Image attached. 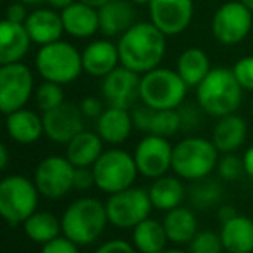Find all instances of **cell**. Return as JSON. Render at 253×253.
<instances>
[{"label":"cell","mask_w":253,"mask_h":253,"mask_svg":"<svg viewBox=\"0 0 253 253\" xmlns=\"http://www.w3.org/2000/svg\"><path fill=\"white\" fill-rule=\"evenodd\" d=\"M121 66L145 74L160 66L167 50V37L152 23H134L117 40Z\"/></svg>","instance_id":"obj_1"},{"label":"cell","mask_w":253,"mask_h":253,"mask_svg":"<svg viewBox=\"0 0 253 253\" xmlns=\"http://www.w3.org/2000/svg\"><path fill=\"white\" fill-rule=\"evenodd\" d=\"M197 103L202 112L212 117L234 114L243 102V88L231 67H212L197 88Z\"/></svg>","instance_id":"obj_2"},{"label":"cell","mask_w":253,"mask_h":253,"mask_svg":"<svg viewBox=\"0 0 253 253\" xmlns=\"http://www.w3.org/2000/svg\"><path fill=\"white\" fill-rule=\"evenodd\" d=\"M109 217L105 203L98 198L84 197L73 202L60 217L62 234L69 238L78 247L91 245L102 236Z\"/></svg>","instance_id":"obj_3"},{"label":"cell","mask_w":253,"mask_h":253,"mask_svg":"<svg viewBox=\"0 0 253 253\" xmlns=\"http://www.w3.org/2000/svg\"><path fill=\"white\" fill-rule=\"evenodd\" d=\"M219 162V150L212 140L202 136H190L172 147L170 169L177 177L197 181L207 177Z\"/></svg>","instance_id":"obj_4"},{"label":"cell","mask_w":253,"mask_h":253,"mask_svg":"<svg viewBox=\"0 0 253 253\" xmlns=\"http://www.w3.org/2000/svg\"><path fill=\"white\" fill-rule=\"evenodd\" d=\"M35 67L45 81L59 84L73 83L83 73L81 52L64 40L52 42L38 48Z\"/></svg>","instance_id":"obj_5"},{"label":"cell","mask_w":253,"mask_h":253,"mask_svg":"<svg viewBox=\"0 0 253 253\" xmlns=\"http://www.w3.org/2000/svg\"><path fill=\"white\" fill-rule=\"evenodd\" d=\"M188 93V84L176 69L155 67L141 74L140 100L152 109H179Z\"/></svg>","instance_id":"obj_6"},{"label":"cell","mask_w":253,"mask_h":253,"mask_svg":"<svg viewBox=\"0 0 253 253\" xmlns=\"http://www.w3.org/2000/svg\"><path fill=\"white\" fill-rule=\"evenodd\" d=\"M38 191L35 181L12 174L0 181V217L10 226L23 224L38 209Z\"/></svg>","instance_id":"obj_7"},{"label":"cell","mask_w":253,"mask_h":253,"mask_svg":"<svg viewBox=\"0 0 253 253\" xmlns=\"http://www.w3.org/2000/svg\"><path fill=\"white\" fill-rule=\"evenodd\" d=\"M91 169H93L95 186L109 195L133 186L136 174H140L134 157L121 148H110L103 152Z\"/></svg>","instance_id":"obj_8"},{"label":"cell","mask_w":253,"mask_h":253,"mask_svg":"<svg viewBox=\"0 0 253 253\" xmlns=\"http://www.w3.org/2000/svg\"><path fill=\"white\" fill-rule=\"evenodd\" d=\"M253 28V12L240 0H229L217 7L212 16L210 30L224 47H234L247 40Z\"/></svg>","instance_id":"obj_9"},{"label":"cell","mask_w":253,"mask_h":253,"mask_svg":"<svg viewBox=\"0 0 253 253\" xmlns=\"http://www.w3.org/2000/svg\"><path fill=\"white\" fill-rule=\"evenodd\" d=\"M109 222L121 229H131L150 215L153 205L148 191L141 188H126L109 197L105 203Z\"/></svg>","instance_id":"obj_10"},{"label":"cell","mask_w":253,"mask_h":253,"mask_svg":"<svg viewBox=\"0 0 253 253\" xmlns=\"http://www.w3.org/2000/svg\"><path fill=\"white\" fill-rule=\"evenodd\" d=\"M35 95L33 71L23 62L0 66V114L26 107Z\"/></svg>","instance_id":"obj_11"},{"label":"cell","mask_w":253,"mask_h":253,"mask_svg":"<svg viewBox=\"0 0 253 253\" xmlns=\"http://www.w3.org/2000/svg\"><path fill=\"white\" fill-rule=\"evenodd\" d=\"M74 170L76 167L67 157L50 155L37 166L33 181L40 195L47 198H62L74 188Z\"/></svg>","instance_id":"obj_12"},{"label":"cell","mask_w":253,"mask_h":253,"mask_svg":"<svg viewBox=\"0 0 253 253\" xmlns=\"http://www.w3.org/2000/svg\"><path fill=\"white\" fill-rule=\"evenodd\" d=\"M150 21L166 37H177L190 28L195 14L193 0H152Z\"/></svg>","instance_id":"obj_13"},{"label":"cell","mask_w":253,"mask_h":253,"mask_svg":"<svg viewBox=\"0 0 253 253\" xmlns=\"http://www.w3.org/2000/svg\"><path fill=\"white\" fill-rule=\"evenodd\" d=\"M140 83L141 74L124 66H117L107 76L102 78V97L110 107L133 109L140 100Z\"/></svg>","instance_id":"obj_14"},{"label":"cell","mask_w":253,"mask_h":253,"mask_svg":"<svg viewBox=\"0 0 253 253\" xmlns=\"http://www.w3.org/2000/svg\"><path fill=\"white\" fill-rule=\"evenodd\" d=\"M134 162H136L138 172L145 177H157L167 174L172 166V145L169 140L157 134H147L134 150Z\"/></svg>","instance_id":"obj_15"},{"label":"cell","mask_w":253,"mask_h":253,"mask_svg":"<svg viewBox=\"0 0 253 253\" xmlns=\"http://www.w3.org/2000/svg\"><path fill=\"white\" fill-rule=\"evenodd\" d=\"M43 133L53 143H69L78 133L84 129V116L76 103L64 102L62 105L47 110L42 116Z\"/></svg>","instance_id":"obj_16"},{"label":"cell","mask_w":253,"mask_h":253,"mask_svg":"<svg viewBox=\"0 0 253 253\" xmlns=\"http://www.w3.org/2000/svg\"><path fill=\"white\" fill-rule=\"evenodd\" d=\"M131 117L136 129L147 134H157V136L170 138L183 127L181 114L177 109H152L145 105H134L131 109Z\"/></svg>","instance_id":"obj_17"},{"label":"cell","mask_w":253,"mask_h":253,"mask_svg":"<svg viewBox=\"0 0 253 253\" xmlns=\"http://www.w3.org/2000/svg\"><path fill=\"white\" fill-rule=\"evenodd\" d=\"M83 73L93 78H103L121 66L117 43L110 42L109 38H100L88 43L81 52Z\"/></svg>","instance_id":"obj_18"},{"label":"cell","mask_w":253,"mask_h":253,"mask_svg":"<svg viewBox=\"0 0 253 253\" xmlns=\"http://www.w3.org/2000/svg\"><path fill=\"white\" fill-rule=\"evenodd\" d=\"M60 17H62L64 33L74 38H91L93 35L100 33L98 9L80 0L60 10Z\"/></svg>","instance_id":"obj_19"},{"label":"cell","mask_w":253,"mask_h":253,"mask_svg":"<svg viewBox=\"0 0 253 253\" xmlns=\"http://www.w3.org/2000/svg\"><path fill=\"white\" fill-rule=\"evenodd\" d=\"M24 28H26L31 43H37L38 47L60 40L64 33L60 12L53 10L52 7L50 9H37L30 12L24 21Z\"/></svg>","instance_id":"obj_20"},{"label":"cell","mask_w":253,"mask_h":253,"mask_svg":"<svg viewBox=\"0 0 253 253\" xmlns=\"http://www.w3.org/2000/svg\"><path fill=\"white\" fill-rule=\"evenodd\" d=\"M98 23L100 33L105 38L121 37L136 23L134 5L129 0H110L98 7Z\"/></svg>","instance_id":"obj_21"},{"label":"cell","mask_w":253,"mask_h":253,"mask_svg":"<svg viewBox=\"0 0 253 253\" xmlns=\"http://www.w3.org/2000/svg\"><path fill=\"white\" fill-rule=\"evenodd\" d=\"M30 47L31 40L24 24L12 23L9 19L0 21V66L23 62Z\"/></svg>","instance_id":"obj_22"},{"label":"cell","mask_w":253,"mask_h":253,"mask_svg":"<svg viewBox=\"0 0 253 253\" xmlns=\"http://www.w3.org/2000/svg\"><path fill=\"white\" fill-rule=\"evenodd\" d=\"M133 127L131 109H123V107L109 105L97 119V133L105 143L110 145L124 143L131 136Z\"/></svg>","instance_id":"obj_23"},{"label":"cell","mask_w":253,"mask_h":253,"mask_svg":"<svg viewBox=\"0 0 253 253\" xmlns=\"http://www.w3.org/2000/svg\"><path fill=\"white\" fill-rule=\"evenodd\" d=\"M247 121L234 112L219 117V121H217L212 131V143L215 145L219 153H234L238 148L243 147V143L247 141Z\"/></svg>","instance_id":"obj_24"},{"label":"cell","mask_w":253,"mask_h":253,"mask_svg":"<svg viewBox=\"0 0 253 253\" xmlns=\"http://www.w3.org/2000/svg\"><path fill=\"white\" fill-rule=\"evenodd\" d=\"M5 129L14 141L21 145H31L43 136V119L35 110L26 107L7 114Z\"/></svg>","instance_id":"obj_25"},{"label":"cell","mask_w":253,"mask_h":253,"mask_svg":"<svg viewBox=\"0 0 253 253\" xmlns=\"http://www.w3.org/2000/svg\"><path fill=\"white\" fill-rule=\"evenodd\" d=\"M103 153V140L98 133L81 131L66 143V157L74 167H93Z\"/></svg>","instance_id":"obj_26"},{"label":"cell","mask_w":253,"mask_h":253,"mask_svg":"<svg viewBox=\"0 0 253 253\" xmlns=\"http://www.w3.org/2000/svg\"><path fill=\"white\" fill-rule=\"evenodd\" d=\"M220 240L227 253H252L253 252V220L238 213L220 227Z\"/></svg>","instance_id":"obj_27"},{"label":"cell","mask_w":253,"mask_h":253,"mask_svg":"<svg viewBox=\"0 0 253 253\" xmlns=\"http://www.w3.org/2000/svg\"><path fill=\"white\" fill-rule=\"evenodd\" d=\"M212 69L210 57L198 47H190L179 53L176 60V71L188 88H197Z\"/></svg>","instance_id":"obj_28"},{"label":"cell","mask_w":253,"mask_h":253,"mask_svg":"<svg viewBox=\"0 0 253 253\" xmlns=\"http://www.w3.org/2000/svg\"><path fill=\"white\" fill-rule=\"evenodd\" d=\"M162 224L169 241H172L176 245L190 243L195 238V234L198 233V224L195 213L190 209H184L181 205L169 210L166 213V217H164Z\"/></svg>","instance_id":"obj_29"},{"label":"cell","mask_w":253,"mask_h":253,"mask_svg":"<svg viewBox=\"0 0 253 253\" xmlns=\"http://www.w3.org/2000/svg\"><path fill=\"white\" fill-rule=\"evenodd\" d=\"M169 241L164 224L147 217L133 227V245L140 253H162Z\"/></svg>","instance_id":"obj_30"},{"label":"cell","mask_w":253,"mask_h":253,"mask_svg":"<svg viewBox=\"0 0 253 253\" xmlns=\"http://www.w3.org/2000/svg\"><path fill=\"white\" fill-rule=\"evenodd\" d=\"M148 195H150L152 205L155 209L169 212V210L181 205L184 198V186L177 177L164 174L152 183Z\"/></svg>","instance_id":"obj_31"},{"label":"cell","mask_w":253,"mask_h":253,"mask_svg":"<svg viewBox=\"0 0 253 253\" xmlns=\"http://www.w3.org/2000/svg\"><path fill=\"white\" fill-rule=\"evenodd\" d=\"M23 227L26 236L31 241L40 245H45L48 241L55 240L62 233L60 220L52 212H45V210H37L35 213H31L23 222Z\"/></svg>","instance_id":"obj_32"},{"label":"cell","mask_w":253,"mask_h":253,"mask_svg":"<svg viewBox=\"0 0 253 253\" xmlns=\"http://www.w3.org/2000/svg\"><path fill=\"white\" fill-rule=\"evenodd\" d=\"M222 186H220L217 181L213 179H197V183L190 188V200L191 205L197 207V209H210V207H215L217 203L222 200Z\"/></svg>","instance_id":"obj_33"},{"label":"cell","mask_w":253,"mask_h":253,"mask_svg":"<svg viewBox=\"0 0 253 253\" xmlns=\"http://www.w3.org/2000/svg\"><path fill=\"white\" fill-rule=\"evenodd\" d=\"M35 102H37L38 109L42 112H47V110H52L55 107L62 105L66 102L62 84L43 80V83L35 90Z\"/></svg>","instance_id":"obj_34"},{"label":"cell","mask_w":253,"mask_h":253,"mask_svg":"<svg viewBox=\"0 0 253 253\" xmlns=\"http://www.w3.org/2000/svg\"><path fill=\"white\" fill-rule=\"evenodd\" d=\"M188 245H190L188 250L190 253H222L224 250L220 234L212 231H200Z\"/></svg>","instance_id":"obj_35"},{"label":"cell","mask_w":253,"mask_h":253,"mask_svg":"<svg viewBox=\"0 0 253 253\" xmlns=\"http://www.w3.org/2000/svg\"><path fill=\"white\" fill-rule=\"evenodd\" d=\"M217 172L224 181H236L243 176L245 164L243 157H238L234 153H224L217 162Z\"/></svg>","instance_id":"obj_36"},{"label":"cell","mask_w":253,"mask_h":253,"mask_svg":"<svg viewBox=\"0 0 253 253\" xmlns=\"http://www.w3.org/2000/svg\"><path fill=\"white\" fill-rule=\"evenodd\" d=\"M231 71H233L240 86L245 91H252L253 93V55H245L241 59H238L233 64Z\"/></svg>","instance_id":"obj_37"},{"label":"cell","mask_w":253,"mask_h":253,"mask_svg":"<svg viewBox=\"0 0 253 253\" xmlns=\"http://www.w3.org/2000/svg\"><path fill=\"white\" fill-rule=\"evenodd\" d=\"M42 253H80V247L66 236H57L42 247Z\"/></svg>","instance_id":"obj_38"},{"label":"cell","mask_w":253,"mask_h":253,"mask_svg":"<svg viewBox=\"0 0 253 253\" xmlns=\"http://www.w3.org/2000/svg\"><path fill=\"white\" fill-rule=\"evenodd\" d=\"M95 184V177H93V169L91 167H76L74 170V190H90Z\"/></svg>","instance_id":"obj_39"},{"label":"cell","mask_w":253,"mask_h":253,"mask_svg":"<svg viewBox=\"0 0 253 253\" xmlns=\"http://www.w3.org/2000/svg\"><path fill=\"white\" fill-rule=\"evenodd\" d=\"M95 253H138V250L134 248V245L124 240H110L98 247Z\"/></svg>","instance_id":"obj_40"},{"label":"cell","mask_w":253,"mask_h":253,"mask_svg":"<svg viewBox=\"0 0 253 253\" xmlns=\"http://www.w3.org/2000/svg\"><path fill=\"white\" fill-rule=\"evenodd\" d=\"M81 107V112H83L84 117H88V119H98L100 117V114L103 112V103L102 100H98L97 97H84L83 100L80 103Z\"/></svg>","instance_id":"obj_41"},{"label":"cell","mask_w":253,"mask_h":253,"mask_svg":"<svg viewBox=\"0 0 253 253\" xmlns=\"http://www.w3.org/2000/svg\"><path fill=\"white\" fill-rule=\"evenodd\" d=\"M28 14H30V12H28V9H26V3L17 0V2L10 3V5L5 9V19L12 21V23L24 24Z\"/></svg>","instance_id":"obj_42"},{"label":"cell","mask_w":253,"mask_h":253,"mask_svg":"<svg viewBox=\"0 0 253 253\" xmlns=\"http://www.w3.org/2000/svg\"><path fill=\"white\" fill-rule=\"evenodd\" d=\"M236 215H238L236 209H234V207H231V205H224V207H220V209H219V220H220V222H227V220H231L233 217H236Z\"/></svg>","instance_id":"obj_43"},{"label":"cell","mask_w":253,"mask_h":253,"mask_svg":"<svg viewBox=\"0 0 253 253\" xmlns=\"http://www.w3.org/2000/svg\"><path fill=\"white\" fill-rule=\"evenodd\" d=\"M243 164H245V174H248L253 179V145L250 148H247V152H245Z\"/></svg>","instance_id":"obj_44"},{"label":"cell","mask_w":253,"mask_h":253,"mask_svg":"<svg viewBox=\"0 0 253 253\" xmlns=\"http://www.w3.org/2000/svg\"><path fill=\"white\" fill-rule=\"evenodd\" d=\"M9 164V150H7L5 145L0 141V170H3Z\"/></svg>","instance_id":"obj_45"},{"label":"cell","mask_w":253,"mask_h":253,"mask_svg":"<svg viewBox=\"0 0 253 253\" xmlns=\"http://www.w3.org/2000/svg\"><path fill=\"white\" fill-rule=\"evenodd\" d=\"M45 2L48 3V5L52 7V9H66L67 5H71V3H74L76 0H45Z\"/></svg>","instance_id":"obj_46"},{"label":"cell","mask_w":253,"mask_h":253,"mask_svg":"<svg viewBox=\"0 0 253 253\" xmlns=\"http://www.w3.org/2000/svg\"><path fill=\"white\" fill-rule=\"evenodd\" d=\"M80 2H84V3H88V5H91V7H102V5H105L107 2H110V0H80Z\"/></svg>","instance_id":"obj_47"},{"label":"cell","mask_w":253,"mask_h":253,"mask_svg":"<svg viewBox=\"0 0 253 253\" xmlns=\"http://www.w3.org/2000/svg\"><path fill=\"white\" fill-rule=\"evenodd\" d=\"M133 5H141V7H148V3L152 2V0H129Z\"/></svg>","instance_id":"obj_48"},{"label":"cell","mask_w":253,"mask_h":253,"mask_svg":"<svg viewBox=\"0 0 253 253\" xmlns=\"http://www.w3.org/2000/svg\"><path fill=\"white\" fill-rule=\"evenodd\" d=\"M162 253H190V252H184V250H179V248H169V250H164Z\"/></svg>","instance_id":"obj_49"},{"label":"cell","mask_w":253,"mask_h":253,"mask_svg":"<svg viewBox=\"0 0 253 253\" xmlns=\"http://www.w3.org/2000/svg\"><path fill=\"white\" fill-rule=\"evenodd\" d=\"M240 2L243 3V5H247L248 9H250L252 12H253V0H240Z\"/></svg>","instance_id":"obj_50"},{"label":"cell","mask_w":253,"mask_h":253,"mask_svg":"<svg viewBox=\"0 0 253 253\" xmlns=\"http://www.w3.org/2000/svg\"><path fill=\"white\" fill-rule=\"evenodd\" d=\"M19 2H24V3H37V2H42V0H19Z\"/></svg>","instance_id":"obj_51"},{"label":"cell","mask_w":253,"mask_h":253,"mask_svg":"<svg viewBox=\"0 0 253 253\" xmlns=\"http://www.w3.org/2000/svg\"><path fill=\"white\" fill-rule=\"evenodd\" d=\"M252 107H253V97H252Z\"/></svg>","instance_id":"obj_52"}]
</instances>
